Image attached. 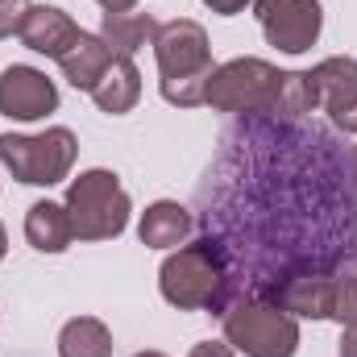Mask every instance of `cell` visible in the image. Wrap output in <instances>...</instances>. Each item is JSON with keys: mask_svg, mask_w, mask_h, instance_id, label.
Listing matches in <instances>:
<instances>
[{"mask_svg": "<svg viewBox=\"0 0 357 357\" xmlns=\"http://www.w3.org/2000/svg\"><path fill=\"white\" fill-rule=\"evenodd\" d=\"M154 59H158L162 100L175 104V108H199L204 104V88H208V79L216 71L208 29L199 21H191V17H175V21L158 25Z\"/></svg>", "mask_w": 357, "mask_h": 357, "instance_id": "cell-1", "label": "cell"}, {"mask_svg": "<svg viewBox=\"0 0 357 357\" xmlns=\"http://www.w3.org/2000/svg\"><path fill=\"white\" fill-rule=\"evenodd\" d=\"M225 287H229V270H225V258H220V250L212 241L178 245L175 254H167V262L158 270V291L178 312H212V307H220Z\"/></svg>", "mask_w": 357, "mask_h": 357, "instance_id": "cell-2", "label": "cell"}, {"mask_svg": "<svg viewBox=\"0 0 357 357\" xmlns=\"http://www.w3.org/2000/svg\"><path fill=\"white\" fill-rule=\"evenodd\" d=\"M67 216H71V229L79 241H112L125 233L129 225V191L121 187V178L104 167L84 171L79 178L67 183V199H63Z\"/></svg>", "mask_w": 357, "mask_h": 357, "instance_id": "cell-3", "label": "cell"}, {"mask_svg": "<svg viewBox=\"0 0 357 357\" xmlns=\"http://www.w3.org/2000/svg\"><path fill=\"white\" fill-rule=\"evenodd\" d=\"M79 158V142L67 125H50L46 133H0V162L17 183L54 187L71 175Z\"/></svg>", "mask_w": 357, "mask_h": 357, "instance_id": "cell-4", "label": "cell"}, {"mask_svg": "<svg viewBox=\"0 0 357 357\" xmlns=\"http://www.w3.org/2000/svg\"><path fill=\"white\" fill-rule=\"evenodd\" d=\"M225 341L245 357H295L299 320L274 299H237L225 312Z\"/></svg>", "mask_w": 357, "mask_h": 357, "instance_id": "cell-5", "label": "cell"}, {"mask_svg": "<svg viewBox=\"0 0 357 357\" xmlns=\"http://www.w3.org/2000/svg\"><path fill=\"white\" fill-rule=\"evenodd\" d=\"M278 84V67H270L266 59H229L212 71L204 104L216 112H270Z\"/></svg>", "mask_w": 357, "mask_h": 357, "instance_id": "cell-6", "label": "cell"}, {"mask_svg": "<svg viewBox=\"0 0 357 357\" xmlns=\"http://www.w3.org/2000/svg\"><path fill=\"white\" fill-rule=\"evenodd\" d=\"M254 17L266 42L282 54H307L324 29L320 0H254Z\"/></svg>", "mask_w": 357, "mask_h": 357, "instance_id": "cell-7", "label": "cell"}, {"mask_svg": "<svg viewBox=\"0 0 357 357\" xmlns=\"http://www.w3.org/2000/svg\"><path fill=\"white\" fill-rule=\"evenodd\" d=\"M59 108V88L46 71L13 63L0 71V116L8 121H42Z\"/></svg>", "mask_w": 357, "mask_h": 357, "instance_id": "cell-8", "label": "cell"}, {"mask_svg": "<svg viewBox=\"0 0 357 357\" xmlns=\"http://www.w3.org/2000/svg\"><path fill=\"white\" fill-rule=\"evenodd\" d=\"M312 79L320 91V108L341 133H357V59L333 54L312 67Z\"/></svg>", "mask_w": 357, "mask_h": 357, "instance_id": "cell-9", "label": "cell"}, {"mask_svg": "<svg viewBox=\"0 0 357 357\" xmlns=\"http://www.w3.org/2000/svg\"><path fill=\"white\" fill-rule=\"evenodd\" d=\"M79 33H84V29H79V25L71 21V13H63L59 4H29L21 29H17V38H21L25 50L46 54V59H54V63L71 50V42H75Z\"/></svg>", "mask_w": 357, "mask_h": 357, "instance_id": "cell-10", "label": "cell"}, {"mask_svg": "<svg viewBox=\"0 0 357 357\" xmlns=\"http://www.w3.org/2000/svg\"><path fill=\"white\" fill-rule=\"evenodd\" d=\"M191 229H195V220H191V212L178 199H154L142 212V220H137V237L150 250H178V245H187Z\"/></svg>", "mask_w": 357, "mask_h": 357, "instance_id": "cell-11", "label": "cell"}, {"mask_svg": "<svg viewBox=\"0 0 357 357\" xmlns=\"http://www.w3.org/2000/svg\"><path fill=\"white\" fill-rule=\"evenodd\" d=\"M333 278L337 274H295L282 282L274 303L291 312L295 320H328L333 312Z\"/></svg>", "mask_w": 357, "mask_h": 357, "instance_id": "cell-12", "label": "cell"}, {"mask_svg": "<svg viewBox=\"0 0 357 357\" xmlns=\"http://www.w3.org/2000/svg\"><path fill=\"white\" fill-rule=\"evenodd\" d=\"M112 46L100 38V33H79L75 42H71V50L59 59V67H63V79L71 84L75 91H88L91 96V88L100 84V75L112 67Z\"/></svg>", "mask_w": 357, "mask_h": 357, "instance_id": "cell-13", "label": "cell"}, {"mask_svg": "<svg viewBox=\"0 0 357 357\" xmlns=\"http://www.w3.org/2000/svg\"><path fill=\"white\" fill-rule=\"evenodd\" d=\"M91 100H96V108L108 112V116H125V112H133L137 100H142V71L133 67V59L116 54L112 67H108V71L100 75V84L91 88Z\"/></svg>", "mask_w": 357, "mask_h": 357, "instance_id": "cell-14", "label": "cell"}, {"mask_svg": "<svg viewBox=\"0 0 357 357\" xmlns=\"http://www.w3.org/2000/svg\"><path fill=\"white\" fill-rule=\"evenodd\" d=\"M25 241H29L38 254H63V250L75 241V229H71L67 208L54 204V199L29 204V212H25Z\"/></svg>", "mask_w": 357, "mask_h": 357, "instance_id": "cell-15", "label": "cell"}, {"mask_svg": "<svg viewBox=\"0 0 357 357\" xmlns=\"http://www.w3.org/2000/svg\"><path fill=\"white\" fill-rule=\"evenodd\" d=\"M100 38L112 46V54L133 59L137 50L154 46V38H158V17H154V13H137V8L104 13V21H100Z\"/></svg>", "mask_w": 357, "mask_h": 357, "instance_id": "cell-16", "label": "cell"}, {"mask_svg": "<svg viewBox=\"0 0 357 357\" xmlns=\"http://www.w3.org/2000/svg\"><path fill=\"white\" fill-rule=\"evenodd\" d=\"M59 357H112V333L96 316H75L59 333Z\"/></svg>", "mask_w": 357, "mask_h": 357, "instance_id": "cell-17", "label": "cell"}, {"mask_svg": "<svg viewBox=\"0 0 357 357\" xmlns=\"http://www.w3.org/2000/svg\"><path fill=\"white\" fill-rule=\"evenodd\" d=\"M316 108H320V91H316L312 71H278L270 116H307Z\"/></svg>", "mask_w": 357, "mask_h": 357, "instance_id": "cell-18", "label": "cell"}, {"mask_svg": "<svg viewBox=\"0 0 357 357\" xmlns=\"http://www.w3.org/2000/svg\"><path fill=\"white\" fill-rule=\"evenodd\" d=\"M328 320H337L341 328L357 324V274H337L333 278V312Z\"/></svg>", "mask_w": 357, "mask_h": 357, "instance_id": "cell-19", "label": "cell"}, {"mask_svg": "<svg viewBox=\"0 0 357 357\" xmlns=\"http://www.w3.org/2000/svg\"><path fill=\"white\" fill-rule=\"evenodd\" d=\"M25 13H29V0H0V42L21 29Z\"/></svg>", "mask_w": 357, "mask_h": 357, "instance_id": "cell-20", "label": "cell"}, {"mask_svg": "<svg viewBox=\"0 0 357 357\" xmlns=\"http://www.w3.org/2000/svg\"><path fill=\"white\" fill-rule=\"evenodd\" d=\"M187 357H237V349L229 341H199V345H191Z\"/></svg>", "mask_w": 357, "mask_h": 357, "instance_id": "cell-21", "label": "cell"}, {"mask_svg": "<svg viewBox=\"0 0 357 357\" xmlns=\"http://www.w3.org/2000/svg\"><path fill=\"white\" fill-rule=\"evenodd\" d=\"M212 13H220V17H237V13H245L254 0H204Z\"/></svg>", "mask_w": 357, "mask_h": 357, "instance_id": "cell-22", "label": "cell"}, {"mask_svg": "<svg viewBox=\"0 0 357 357\" xmlns=\"http://www.w3.org/2000/svg\"><path fill=\"white\" fill-rule=\"evenodd\" d=\"M337 357H357V324H349L341 333V345H337Z\"/></svg>", "mask_w": 357, "mask_h": 357, "instance_id": "cell-23", "label": "cell"}, {"mask_svg": "<svg viewBox=\"0 0 357 357\" xmlns=\"http://www.w3.org/2000/svg\"><path fill=\"white\" fill-rule=\"evenodd\" d=\"M96 4H100L104 13H125V8H133L137 0H96Z\"/></svg>", "mask_w": 357, "mask_h": 357, "instance_id": "cell-24", "label": "cell"}, {"mask_svg": "<svg viewBox=\"0 0 357 357\" xmlns=\"http://www.w3.org/2000/svg\"><path fill=\"white\" fill-rule=\"evenodd\" d=\"M4 254H8V233H4V225H0V262H4Z\"/></svg>", "mask_w": 357, "mask_h": 357, "instance_id": "cell-25", "label": "cell"}, {"mask_svg": "<svg viewBox=\"0 0 357 357\" xmlns=\"http://www.w3.org/2000/svg\"><path fill=\"white\" fill-rule=\"evenodd\" d=\"M133 357H167V354H158V349H146V354H133Z\"/></svg>", "mask_w": 357, "mask_h": 357, "instance_id": "cell-26", "label": "cell"}, {"mask_svg": "<svg viewBox=\"0 0 357 357\" xmlns=\"http://www.w3.org/2000/svg\"><path fill=\"white\" fill-rule=\"evenodd\" d=\"M349 167H354V178H357V146H354V154H349Z\"/></svg>", "mask_w": 357, "mask_h": 357, "instance_id": "cell-27", "label": "cell"}]
</instances>
